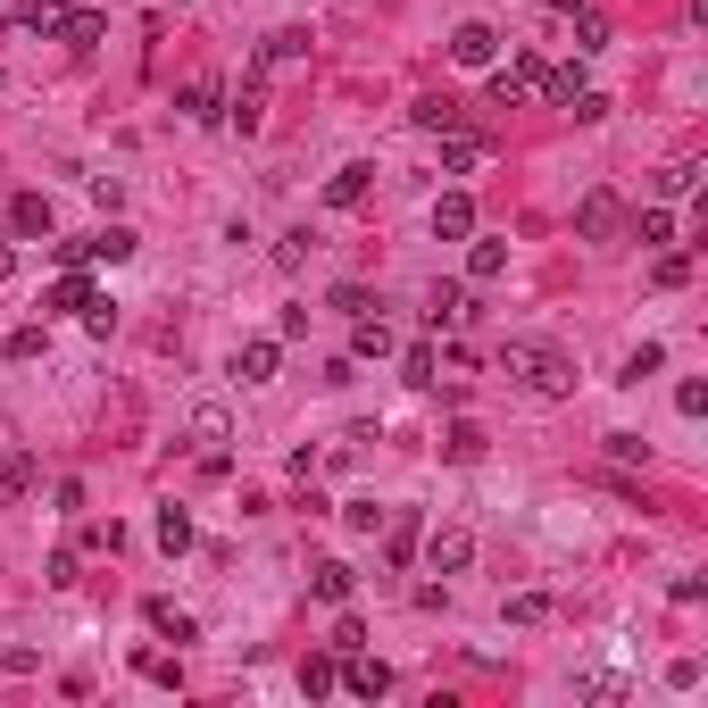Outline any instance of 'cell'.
I'll list each match as a JSON object with an SVG mask.
<instances>
[{
	"instance_id": "obj_1",
	"label": "cell",
	"mask_w": 708,
	"mask_h": 708,
	"mask_svg": "<svg viewBox=\"0 0 708 708\" xmlns=\"http://www.w3.org/2000/svg\"><path fill=\"white\" fill-rule=\"evenodd\" d=\"M501 367L517 375L534 400H567L576 391V358H559V351H541V342H508L501 351Z\"/></svg>"
},
{
	"instance_id": "obj_2",
	"label": "cell",
	"mask_w": 708,
	"mask_h": 708,
	"mask_svg": "<svg viewBox=\"0 0 708 708\" xmlns=\"http://www.w3.org/2000/svg\"><path fill=\"white\" fill-rule=\"evenodd\" d=\"M417 541H426L433 576H466V567H475V534H466V525H433V534H417Z\"/></svg>"
},
{
	"instance_id": "obj_3",
	"label": "cell",
	"mask_w": 708,
	"mask_h": 708,
	"mask_svg": "<svg viewBox=\"0 0 708 708\" xmlns=\"http://www.w3.org/2000/svg\"><path fill=\"white\" fill-rule=\"evenodd\" d=\"M9 234H18V243H51V234H58L51 192H18V201H9Z\"/></svg>"
},
{
	"instance_id": "obj_4",
	"label": "cell",
	"mask_w": 708,
	"mask_h": 708,
	"mask_svg": "<svg viewBox=\"0 0 708 708\" xmlns=\"http://www.w3.org/2000/svg\"><path fill=\"white\" fill-rule=\"evenodd\" d=\"M525 93H541V58H534V51L508 58V67H492V100H501V109H517Z\"/></svg>"
},
{
	"instance_id": "obj_5",
	"label": "cell",
	"mask_w": 708,
	"mask_h": 708,
	"mask_svg": "<svg viewBox=\"0 0 708 708\" xmlns=\"http://www.w3.org/2000/svg\"><path fill=\"white\" fill-rule=\"evenodd\" d=\"M616 225H625L616 192H583V208H576V234H583V243H616Z\"/></svg>"
},
{
	"instance_id": "obj_6",
	"label": "cell",
	"mask_w": 708,
	"mask_h": 708,
	"mask_svg": "<svg viewBox=\"0 0 708 708\" xmlns=\"http://www.w3.org/2000/svg\"><path fill=\"white\" fill-rule=\"evenodd\" d=\"M276 367H283V342L276 334H259V342L234 351V375H243V384H276Z\"/></svg>"
},
{
	"instance_id": "obj_7",
	"label": "cell",
	"mask_w": 708,
	"mask_h": 708,
	"mask_svg": "<svg viewBox=\"0 0 708 708\" xmlns=\"http://www.w3.org/2000/svg\"><path fill=\"white\" fill-rule=\"evenodd\" d=\"M342 658H351V667H342V691H351V700H384V691H391L384 658H358V651H342Z\"/></svg>"
},
{
	"instance_id": "obj_8",
	"label": "cell",
	"mask_w": 708,
	"mask_h": 708,
	"mask_svg": "<svg viewBox=\"0 0 708 708\" xmlns=\"http://www.w3.org/2000/svg\"><path fill=\"white\" fill-rule=\"evenodd\" d=\"M367 192H375V168H367V159H351V168L325 175V208H358Z\"/></svg>"
},
{
	"instance_id": "obj_9",
	"label": "cell",
	"mask_w": 708,
	"mask_h": 708,
	"mask_svg": "<svg viewBox=\"0 0 708 708\" xmlns=\"http://www.w3.org/2000/svg\"><path fill=\"white\" fill-rule=\"evenodd\" d=\"M67 51H93V42H109V18L100 9H58V25H51Z\"/></svg>"
},
{
	"instance_id": "obj_10",
	"label": "cell",
	"mask_w": 708,
	"mask_h": 708,
	"mask_svg": "<svg viewBox=\"0 0 708 708\" xmlns=\"http://www.w3.org/2000/svg\"><path fill=\"white\" fill-rule=\"evenodd\" d=\"M184 117H192V126H225V84H217V75H192V84H184Z\"/></svg>"
},
{
	"instance_id": "obj_11",
	"label": "cell",
	"mask_w": 708,
	"mask_h": 708,
	"mask_svg": "<svg viewBox=\"0 0 708 708\" xmlns=\"http://www.w3.org/2000/svg\"><path fill=\"white\" fill-rule=\"evenodd\" d=\"M450 58H459V67H492V58H501V34H492V25H459V34H450Z\"/></svg>"
},
{
	"instance_id": "obj_12",
	"label": "cell",
	"mask_w": 708,
	"mask_h": 708,
	"mask_svg": "<svg viewBox=\"0 0 708 708\" xmlns=\"http://www.w3.org/2000/svg\"><path fill=\"white\" fill-rule=\"evenodd\" d=\"M433 234H442V243H466V234H475V201H466V192H442V201H433Z\"/></svg>"
},
{
	"instance_id": "obj_13",
	"label": "cell",
	"mask_w": 708,
	"mask_h": 708,
	"mask_svg": "<svg viewBox=\"0 0 708 708\" xmlns=\"http://www.w3.org/2000/svg\"><path fill=\"white\" fill-rule=\"evenodd\" d=\"M459 318H475V309H466V283H433V292H426V325H433V334H450Z\"/></svg>"
},
{
	"instance_id": "obj_14",
	"label": "cell",
	"mask_w": 708,
	"mask_h": 708,
	"mask_svg": "<svg viewBox=\"0 0 708 708\" xmlns=\"http://www.w3.org/2000/svg\"><path fill=\"white\" fill-rule=\"evenodd\" d=\"M309 592H318V600H325V609H342V600H351V592H358V567H351V559H325V567H318V576H309Z\"/></svg>"
},
{
	"instance_id": "obj_15",
	"label": "cell",
	"mask_w": 708,
	"mask_h": 708,
	"mask_svg": "<svg viewBox=\"0 0 708 708\" xmlns=\"http://www.w3.org/2000/svg\"><path fill=\"white\" fill-rule=\"evenodd\" d=\"M42 309H58V318H84V309H93V276H84V267H67V276L51 283V300H42Z\"/></svg>"
},
{
	"instance_id": "obj_16",
	"label": "cell",
	"mask_w": 708,
	"mask_h": 708,
	"mask_svg": "<svg viewBox=\"0 0 708 708\" xmlns=\"http://www.w3.org/2000/svg\"><path fill=\"white\" fill-rule=\"evenodd\" d=\"M442 168H450V175H466V168H484V133H466V126H450V133H442Z\"/></svg>"
},
{
	"instance_id": "obj_17",
	"label": "cell",
	"mask_w": 708,
	"mask_h": 708,
	"mask_svg": "<svg viewBox=\"0 0 708 708\" xmlns=\"http://www.w3.org/2000/svg\"><path fill=\"white\" fill-rule=\"evenodd\" d=\"M142 616H150V634H168V642H201V625H192L175 600H142Z\"/></svg>"
},
{
	"instance_id": "obj_18",
	"label": "cell",
	"mask_w": 708,
	"mask_h": 708,
	"mask_svg": "<svg viewBox=\"0 0 708 708\" xmlns=\"http://www.w3.org/2000/svg\"><path fill=\"white\" fill-rule=\"evenodd\" d=\"M484 450H492V442H484V426H475V417H459V426L442 433V459H459V466H475Z\"/></svg>"
},
{
	"instance_id": "obj_19",
	"label": "cell",
	"mask_w": 708,
	"mask_h": 708,
	"mask_svg": "<svg viewBox=\"0 0 708 708\" xmlns=\"http://www.w3.org/2000/svg\"><path fill=\"white\" fill-rule=\"evenodd\" d=\"M400 375H409L417 391H433L442 384V351H433V342H409V351H400Z\"/></svg>"
},
{
	"instance_id": "obj_20",
	"label": "cell",
	"mask_w": 708,
	"mask_h": 708,
	"mask_svg": "<svg viewBox=\"0 0 708 708\" xmlns=\"http://www.w3.org/2000/svg\"><path fill=\"white\" fill-rule=\"evenodd\" d=\"M351 358H391V325L375 318V309H367V318L351 325Z\"/></svg>"
},
{
	"instance_id": "obj_21",
	"label": "cell",
	"mask_w": 708,
	"mask_h": 708,
	"mask_svg": "<svg viewBox=\"0 0 708 708\" xmlns=\"http://www.w3.org/2000/svg\"><path fill=\"white\" fill-rule=\"evenodd\" d=\"M417 534H426L417 517H384V559H391V567H409V559H417Z\"/></svg>"
},
{
	"instance_id": "obj_22",
	"label": "cell",
	"mask_w": 708,
	"mask_h": 708,
	"mask_svg": "<svg viewBox=\"0 0 708 708\" xmlns=\"http://www.w3.org/2000/svg\"><path fill=\"white\" fill-rule=\"evenodd\" d=\"M259 58L267 67H292V58H309V34H300V25H276V34L259 42Z\"/></svg>"
},
{
	"instance_id": "obj_23",
	"label": "cell",
	"mask_w": 708,
	"mask_h": 708,
	"mask_svg": "<svg viewBox=\"0 0 708 708\" xmlns=\"http://www.w3.org/2000/svg\"><path fill=\"white\" fill-rule=\"evenodd\" d=\"M225 117H234V126H243V133H259V117H267V93H259V75H250L243 93L225 100Z\"/></svg>"
},
{
	"instance_id": "obj_24",
	"label": "cell",
	"mask_w": 708,
	"mask_h": 708,
	"mask_svg": "<svg viewBox=\"0 0 708 708\" xmlns=\"http://www.w3.org/2000/svg\"><path fill=\"white\" fill-rule=\"evenodd\" d=\"M466 243H475V234H466ZM466 276H475V283L508 276V243H475V250H466Z\"/></svg>"
},
{
	"instance_id": "obj_25",
	"label": "cell",
	"mask_w": 708,
	"mask_h": 708,
	"mask_svg": "<svg viewBox=\"0 0 708 708\" xmlns=\"http://www.w3.org/2000/svg\"><path fill=\"white\" fill-rule=\"evenodd\" d=\"M159 550H168V559H184V550H192V517H184V508H159Z\"/></svg>"
},
{
	"instance_id": "obj_26",
	"label": "cell",
	"mask_w": 708,
	"mask_h": 708,
	"mask_svg": "<svg viewBox=\"0 0 708 708\" xmlns=\"http://www.w3.org/2000/svg\"><path fill=\"white\" fill-rule=\"evenodd\" d=\"M133 250H142V243H133L126 225H100V234H93V259H100V267H126Z\"/></svg>"
},
{
	"instance_id": "obj_27",
	"label": "cell",
	"mask_w": 708,
	"mask_h": 708,
	"mask_svg": "<svg viewBox=\"0 0 708 708\" xmlns=\"http://www.w3.org/2000/svg\"><path fill=\"white\" fill-rule=\"evenodd\" d=\"M634 243H642V250H667V243H675V217H667L658 201H651V208L634 217Z\"/></svg>"
},
{
	"instance_id": "obj_28",
	"label": "cell",
	"mask_w": 708,
	"mask_h": 708,
	"mask_svg": "<svg viewBox=\"0 0 708 708\" xmlns=\"http://www.w3.org/2000/svg\"><path fill=\"white\" fill-rule=\"evenodd\" d=\"M417 126H426V133H450V126H459V100H450V93H426V100H417Z\"/></svg>"
},
{
	"instance_id": "obj_29",
	"label": "cell",
	"mask_w": 708,
	"mask_h": 708,
	"mask_svg": "<svg viewBox=\"0 0 708 708\" xmlns=\"http://www.w3.org/2000/svg\"><path fill=\"white\" fill-rule=\"evenodd\" d=\"M300 691H309V700L342 691V667H334V658H300Z\"/></svg>"
},
{
	"instance_id": "obj_30",
	"label": "cell",
	"mask_w": 708,
	"mask_h": 708,
	"mask_svg": "<svg viewBox=\"0 0 708 708\" xmlns=\"http://www.w3.org/2000/svg\"><path fill=\"white\" fill-rule=\"evenodd\" d=\"M567 18H576V51H609V18H600V9H567Z\"/></svg>"
},
{
	"instance_id": "obj_31",
	"label": "cell",
	"mask_w": 708,
	"mask_h": 708,
	"mask_svg": "<svg viewBox=\"0 0 708 708\" xmlns=\"http://www.w3.org/2000/svg\"><path fill=\"white\" fill-rule=\"evenodd\" d=\"M691 184H700V168H691V159H675V168H658V175H651V192H658V201H684Z\"/></svg>"
},
{
	"instance_id": "obj_32",
	"label": "cell",
	"mask_w": 708,
	"mask_h": 708,
	"mask_svg": "<svg viewBox=\"0 0 708 708\" xmlns=\"http://www.w3.org/2000/svg\"><path fill=\"white\" fill-rule=\"evenodd\" d=\"M651 283H658V292H684V283H691V250H658Z\"/></svg>"
},
{
	"instance_id": "obj_33",
	"label": "cell",
	"mask_w": 708,
	"mask_h": 708,
	"mask_svg": "<svg viewBox=\"0 0 708 708\" xmlns=\"http://www.w3.org/2000/svg\"><path fill=\"white\" fill-rule=\"evenodd\" d=\"M658 367H667V351H658V342H642V351H625V375H616V384H651Z\"/></svg>"
},
{
	"instance_id": "obj_34",
	"label": "cell",
	"mask_w": 708,
	"mask_h": 708,
	"mask_svg": "<svg viewBox=\"0 0 708 708\" xmlns=\"http://www.w3.org/2000/svg\"><path fill=\"white\" fill-rule=\"evenodd\" d=\"M133 675H150V684H168V691L184 684V667H175L168 651H133Z\"/></svg>"
},
{
	"instance_id": "obj_35",
	"label": "cell",
	"mask_w": 708,
	"mask_h": 708,
	"mask_svg": "<svg viewBox=\"0 0 708 708\" xmlns=\"http://www.w3.org/2000/svg\"><path fill=\"white\" fill-rule=\"evenodd\" d=\"M84 334H93V342L117 334V300H109V292H93V309H84Z\"/></svg>"
},
{
	"instance_id": "obj_36",
	"label": "cell",
	"mask_w": 708,
	"mask_h": 708,
	"mask_svg": "<svg viewBox=\"0 0 708 708\" xmlns=\"http://www.w3.org/2000/svg\"><path fill=\"white\" fill-rule=\"evenodd\" d=\"M42 351H51V325H18V334H9V358H18V367L42 358Z\"/></svg>"
},
{
	"instance_id": "obj_37",
	"label": "cell",
	"mask_w": 708,
	"mask_h": 708,
	"mask_svg": "<svg viewBox=\"0 0 708 708\" xmlns=\"http://www.w3.org/2000/svg\"><path fill=\"white\" fill-rule=\"evenodd\" d=\"M0 492L25 501V492H34V459H0Z\"/></svg>"
},
{
	"instance_id": "obj_38",
	"label": "cell",
	"mask_w": 708,
	"mask_h": 708,
	"mask_svg": "<svg viewBox=\"0 0 708 708\" xmlns=\"http://www.w3.org/2000/svg\"><path fill=\"white\" fill-rule=\"evenodd\" d=\"M84 550H109V559H117V550H126V525H117V517L84 525Z\"/></svg>"
},
{
	"instance_id": "obj_39",
	"label": "cell",
	"mask_w": 708,
	"mask_h": 708,
	"mask_svg": "<svg viewBox=\"0 0 708 708\" xmlns=\"http://www.w3.org/2000/svg\"><path fill=\"white\" fill-rule=\"evenodd\" d=\"M276 267H283V276H300V267H309V225H300V234H283V243H276Z\"/></svg>"
},
{
	"instance_id": "obj_40",
	"label": "cell",
	"mask_w": 708,
	"mask_h": 708,
	"mask_svg": "<svg viewBox=\"0 0 708 708\" xmlns=\"http://www.w3.org/2000/svg\"><path fill=\"white\" fill-rule=\"evenodd\" d=\"M192 442H225V409H217V400H201V409H192Z\"/></svg>"
},
{
	"instance_id": "obj_41",
	"label": "cell",
	"mask_w": 708,
	"mask_h": 708,
	"mask_svg": "<svg viewBox=\"0 0 708 708\" xmlns=\"http://www.w3.org/2000/svg\"><path fill=\"white\" fill-rule=\"evenodd\" d=\"M541 616H550V592H517L508 600V625H541Z\"/></svg>"
},
{
	"instance_id": "obj_42",
	"label": "cell",
	"mask_w": 708,
	"mask_h": 708,
	"mask_svg": "<svg viewBox=\"0 0 708 708\" xmlns=\"http://www.w3.org/2000/svg\"><path fill=\"white\" fill-rule=\"evenodd\" d=\"M609 459L616 466H642V459H651V442H642V433H609Z\"/></svg>"
},
{
	"instance_id": "obj_43",
	"label": "cell",
	"mask_w": 708,
	"mask_h": 708,
	"mask_svg": "<svg viewBox=\"0 0 708 708\" xmlns=\"http://www.w3.org/2000/svg\"><path fill=\"white\" fill-rule=\"evenodd\" d=\"M384 517H391V508H375V501H351V508H342V525H351V534H375Z\"/></svg>"
},
{
	"instance_id": "obj_44",
	"label": "cell",
	"mask_w": 708,
	"mask_h": 708,
	"mask_svg": "<svg viewBox=\"0 0 708 708\" xmlns=\"http://www.w3.org/2000/svg\"><path fill=\"white\" fill-rule=\"evenodd\" d=\"M334 651H367V625H358V616H334Z\"/></svg>"
},
{
	"instance_id": "obj_45",
	"label": "cell",
	"mask_w": 708,
	"mask_h": 708,
	"mask_svg": "<svg viewBox=\"0 0 708 708\" xmlns=\"http://www.w3.org/2000/svg\"><path fill=\"white\" fill-rule=\"evenodd\" d=\"M675 409H684V417H708V384H675Z\"/></svg>"
},
{
	"instance_id": "obj_46",
	"label": "cell",
	"mask_w": 708,
	"mask_h": 708,
	"mask_svg": "<svg viewBox=\"0 0 708 708\" xmlns=\"http://www.w3.org/2000/svg\"><path fill=\"white\" fill-rule=\"evenodd\" d=\"M0 25H34V0H0Z\"/></svg>"
},
{
	"instance_id": "obj_47",
	"label": "cell",
	"mask_w": 708,
	"mask_h": 708,
	"mask_svg": "<svg viewBox=\"0 0 708 708\" xmlns=\"http://www.w3.org/2000/svg\"><path fill=\"white\" fill-rule=\"evenodd\" d=\"M9 276H18V250H9V243H0V283H9Z\"/></svg>"
}]
</instances>
